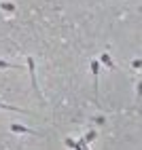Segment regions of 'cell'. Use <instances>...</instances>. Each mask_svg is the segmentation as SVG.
<instances>
[{
    "label": "cell",
    "instance_id": "cell-1",
    "mask_svg": "<svg viewBox=\"0 0 142 150\" xmlns=\"http://www.w3.org/2000/svg\"><path fill=\"white\" fill-rule=\"evenodd\" d=\"M26 62H28V70H30V78H32V87H34V91L40 95V89H38V78H36V62H34L32 57H28Z\"/></svg>",
    "mask_w": 142,
    "mask_h": 150
},
{
    "label": "cell",
    "instance_id": "cell-2",
    "mask_svg": "<svg viewBox=\"0 0 142 150\" xmlns=\"http://www.w3.org/2000/svg\"><path fill=\"white\" fill-rule=\"evenodd\" d=\"M98 72H100V62H91V74H93V93L98 102Z\"/></svg>",
    "mask_w": 142,
    "mask_h": 150
},
{
    "label": "cell",
    "instance_id": "cell-3",
    "mask_svg": "<svg viewBox=\"0 0 142 150\" xmlns=\"http://www.w3.org/2000/svg\"><path fill=\"white\" fill-rule=\"evenodd\" d=\"M9 129H11L13 133H34L32 129H28V127H24V125H19V123H11V127H9Z\"/></svg>",
    "mask_w": 142,
    "mask_h": 150
},
{
    "label": "cell",
    "instance_id": "cell-4",
    "mask_svg": "<svg viewBox=\"0 0 142 150\" xmlns=\"http://www.w3.org/2000/svg\"><path fill=\"white\" fill-rule=\"evenodd\" d=\"M98 62H100V64H104V66H106V68H110V70H115V62L110 59V55H108V53H102Z\"/></svg>",
    "mask_w": 142,
    "mask_h": 150
},
{
    "label": "cell",
    "instance_id": "cell-5",
    "mask_svg": "<svg viewBox=\"0 0 142 150\" xmlns=\"http://www.w3.org/2000/svg\"><path fill=\"white\" fill-rule=\"evenodd\" d=\"M0 110H13V112H26V114H30V110H21V108H17V106L2 104V102H0Z\"/></svg>",
    "mask_w": 142,
    "mask_h": 150
},
{
    "label": "cell",
    "instance_id": "cell-6",
    "mask_svg": "<svg viewBox=\"0 0 142 150\" xmlns=\"http://www.w3.org/2000/svg\"><path fill=\"white\" fill-rule=\"evenodd\" d=\"M0 6H2V11L15 13V4H13V2H0Z\"/></svg>",
    "mask_w": 142,
    "mask_h": 150
},
{
    "label": "cell",
    "instance_id": "cell-7",
    "mask_svg": "<svg viewBox=\"0 0 142 150\" xmlns=\"http://www.w3.org/2000/svg\"><path fill=\"white\" fill-rule=\"evenodd\" d=\"M0 68H11V70H17V68H21V66H17V64H11V62H2V59H0Z\"/></svg>",
    "mask_w": 142,
    "mask_h": 150
},
{
    "label": "cell",
    "instance_id": "cell-8",
    "mask_svg": "<svg viewBox=\"0 0 142 150\" xmlns=\"http://www.w3.org/2000/svg\"><path fill=\"white\" fill-rule=\"evenodd\" d=\"M96 135H98L96 131H89V133L85 135V142H87V144H89V142H93V139H96Z\"/></svg>",
    "mask_w": 142,
    "mask_h": 150
},
{
    "label": "cell",
    "instance_id": "cell-9",
    "mask_svg": "<svg viewBox=\"0 0 142 150\" xmlns=\"http://www.w3.org/2000/svg\"><path fill=\"white\" fill-rule=\"evenodd\" d=\"M131 66H134L136 70H138V68H142V59H134V62H131Z\"/></svg>",
    "mask_w": 142,
    "mask_h": 150
},
{
    "label": "cell",
    "instance_id": "cell-10",
    "mask_svg": "<svg viewBox=\"0 0 142 150\" xmlns=\"http://www.w3.org/2000/svg\"><path fill=\"white\" fill-rule=\"evenodd\" d=\"M66 146H68V148H72V150H74V148H76V142H72V139H66Z\"/></svg>",
    "mask_w": 142,
    "mask_h": 150
},
{
    "label": "cell",
    "instance_id": "cell-11",
    "mask_svg": "<svg viewBox=\"0 0 142 150\" xmlns=\"http://www.w3.org/2000/svg\"><path fill=\"white\" fill-rule=\"evenodd\" d=\"M104 121H106L104 116H98V118H96V123H98V125H104Z\"/></svg>",
    "mask_w": 142,
    "mask_h": 150
},
{
    "label": "cell",
    "instance_id": "cell-12",
    "mask_svg": "<svg viewBox=\"0 0 142 150\" xmlns=\"http://www.w3.org/2000/svg\"><path fill=\"white\" fill-rule=\"evenodd\" d=\"M138 97H142V81L138 83Z\"/></svg>",
    "mask_w": 142,
    "mask_h": 150
},
{
    "label": "cell",
    "instance_id": "cell-13",
    "mask_svg": "<svg viewBox=\"0 0 142 150\" xmlns=\"http://www.w3.org/2000/svg\"><path fill=\"white\" fill-rule=\"evenodd\" d=\"M0 2H2V0H0Z\"/></svg>",
    "mask_w": 142,
    "mask_h": 150
}]
</instances>
